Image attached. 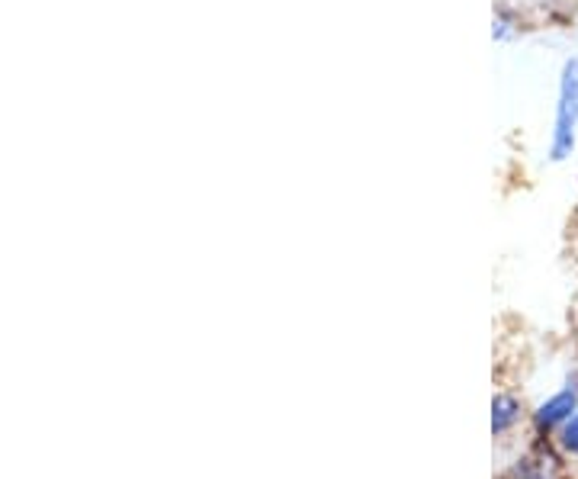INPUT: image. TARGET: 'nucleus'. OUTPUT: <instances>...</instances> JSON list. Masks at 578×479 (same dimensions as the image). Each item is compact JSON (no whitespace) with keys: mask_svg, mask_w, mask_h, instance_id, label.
<instances>
[{"mask_svg":"<svg viewBox=\"0 0 578 479\" xmlns=\"http://www.w3.org/2000/svg\"><path fill=\"white\" fill-rule=\"evenodd\" d=\"M517 418H521V403L514 396H505V393L495 396V403H492V431L505 435Z\"/></svg>","mask_w":578,"mask_h":479,"instance_id":"nucleus-3","label":"nucleus"},{"mask_svg":"<svg viewBox=\"0 0 578 479\" xmlns=\"http://www.w3.org/2000/svg\"><path fill=\"white\" fill-rule=\"evenodd\" d=\"M578 406V389L576 386H566V389H559L549 403H544L540 406V412H537V425L540 428H553V425H566L569 418H572V412H576Z\"/></svg>","mask_w":578,"mask_h":479,"instance_id":"nucleus-2","label":"nucleus"},{"mask_svg":"<svg viewBox=\"0 0 578 479\" xmlns=\"http://www.w3.org/2000/svg\"><path fill=\"white\" fill-rule=\"evenodd\" d=\"M563 447H566L572 457H578V415H572V418L563 425Z\"/></svg>","mask_w":578,"mask_h":479,"instance_id":"nucleus-4","label":"nucleus"},{"mask_svg":"<svg viewBox=\"0 0 578 479\" xmlns=\"http://www.w3.org/2000/svg\"><path fill=\"white\" fill-rule=\"evenodd\" d=\"M578 136V59H569L563 65L559 77V101H556V126L549 138V158L566 162L576 152Z\"/></svg>","mask_w":578,"mask_h":479,"instance_id":"nucleus-1","label":"nucleus"},{"mask_svg":"<svg viewBox=\"0 0 578 479\" xmlns=\"http://www.w3.org/2000/svg\"><path fill=\"white\" fill-rule=\"evenodd\" d=\"M511 35V27L505 17H498V23H495V39H508Z\"/></svg>","mask_w":578,"mask_h":479,"instance_id":"nucleus-5","label":"nucleus"}]
</instances>
